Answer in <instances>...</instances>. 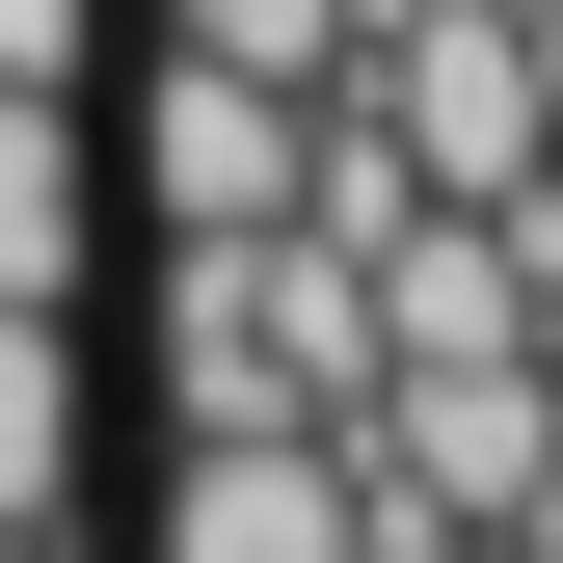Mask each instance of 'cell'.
<instances>
[{
    "label": "cell",
    "mask_w": 563,
    "mask_h": 563,
    "mask_svg": "<svg viewBox=\"0 0 563 563\" xmlns=\"http://www.w3.org/2000/svg\"><path fill=\"white\" fill-rule=\"evenodd\" d=\"M376 376V268L322 216H242V242H162V402L188 430H322Z\"/></svg>",
    "instance_id": "cell-1"
},
{
    "label": "cell",
    "mask_w": 563,
    "mask_h": 563,
    "mask_svg": "<svg viewBox=\"0 0 563 563\" xmlns=\"http://www.w3.org/2000/svg\"><path fill=\"white\" fill-rule=\"evenodd\" d=\"M322 108L376 134L402 188H483V216H537V162H563V27H537V0H376Z\"/></svg>",
    "instance_id": "cell-2"
},
{
    "label": "cell",
    "mask_w": 563,
    "mask_h": 563,
    "mask_svg": "<svg viewBox=\"0 0 563 563\" xmlns=\"http://www.w3.org/2000/svg\"><path fill=\"white\" fill-rule=\"evenodd\" d=\"M296 162H322V81H242V54H162V81H134V216L162 242L296 216Z\"/></svg>",
    "instance_id": "cell-3"
},
{
    "label": "cell",
    "mask_w": 563,
    "mask_h": 563,
    "mask_svg": "<svg viewBox=\"0 0 563 563\" xmlns=\"http://www.w3.org/2000/svg\"><path fill=\"white\" fill-rule=\"evenodd\" d=\"M162 563H376L349 430H188L162 456Z\"/></svg>",
    "instance_id": "cell-4"
},
{
    "label": "cell",
    "mask_w": 563,
    "mask_h": 563,
    "mask_svg": "<svg viewBox=\"0 0 563 563\" xmlns=\"http://www.w3.org/2000/svg\"><path fill=\"white\" fill-rule=\"evenodd\" d=\"M54 510H81V322L0 296V537H54Z\"/></svg>",
    "instance_id": "cell-5"
},
{
    "label": "cell",
    "mask_w": 563,
    "mask_h": 563,
    "mask_svg": "<svg viewBox=\"0 0 563 563\" xmlns=\"http://www.w3.org/2000/svg\"><path fill=\"white\" fill-rule=\"evenodd\" d=\"M0 296H81V81H0Z\"/></svg>",
    "instance_id": "cell-6"
},
{
    "label": "cell",
    "mask_w": 563,
    "mask_h": 563,
    "mask_svg": "<svg viewBox=\"0 0 563 563\" xmlns=\"http://www.w3.org/2000/svg\"><path fill=\"white\" fill-rule=\"evenodd\" d=\"M376 0H162V54H242V81H349Z\"/></svg>",
    "instance_id": "cell-7"
},
{
    "label": "cell",
    "mask_w": 563,
    "mask_h": 563,
    "mask_svg": "<svg viewBox=\"0 0 563 563\" xmlns=\"http://www.w3.org/2000/svg\"><path fill=\"white\" fill-rule=\"evenodd\" d=\"M81 27L108 0H0V81H81Z\"/></svg>",
    "instance_id": "cell-8"
},
{
    "label": "cell",
    "mask_w": 563,
    "mask_h": 563,
    "mask_svg": "<svg viewBox=\"0 0 563 563\" xmlns=\"http://www.w3.org/2000/svg\"><path fill=\"white\" fill-rule=\"evenodd\" d=\"M537 268H563V162H537Z\"/></svg>",
    "instance_id": "cell-9"
},
{
    "label": "cell",
    "mask_w": 563,
    "mask_h": 563,
    "mask_svg": "<svg viewBox=\"0 0 563 563\" xmlns=\"http://www.w3.org/2000/svg\"><path fill=\"white\" fill-rule=\"evenodd\" d=\"M0 563H54V537H0Z\"/></svg>",
    "instance_id": "cell-10"
},
{
    "label": "cell",
    "mask_w": 563,
    "mask_h": 563,
    "mask_svg": "<svg viewBox=\"0 0 563 563\" xmlns=\"http://www.w3.org/2000/svg\"><path fill=\"white\" fill-rule=\"evenodd\" d=\"M537 27H563V0H537Z\"/></svg>",
    "instance_id": "cell-11"
}]
</instances>
